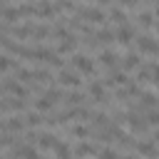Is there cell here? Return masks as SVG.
I'll list each match as a JSON object with an SVG mask.
<instances>
[{"label": "cell", "mask_w": 159, "mask_h": 159, "mask_svg": "<svg viewBox=\"0 0 159 159\" xmlns=\"http://www.w3.org/2000/svg\"><path fill=\"white\" fill-rule=\"evenodd\" d=\"M94 2H97V7H99V5H107L109 0H94Z\"/></svg>", "instance_id": "d6a6232c"}, {"label": "cell", "mask_w": 159, "mask_h": 159, "mask_svg": "<svg viewBox=\"0 0 159 159\" xmlns=\"http://www.w3.org/2000/svg\"><path fill=\"white\" fill-rule=\"evenodd\" d=\"M65 102H67L70 107H82V102H84V94H82V92H70V94L65 97Z\"/></svg>", "instance_id": "cb8c5ba5"}, {"label": "cell", "mask_w": 159, "mask_h": 159, "mask_svg": "<svg viewBox=\"0 0 159 159\" xmlns=\"http://www.w3.org/2000/svg\"><path fill=\"white\" fill-rule=\"evenodd\" d=\"M55 144H57V137H55V134L40 132V139H37V147H40V149H55Z\"/></svg>", "instance_id": "7c38bea8"}, {"label": "cell", "mask_w": 159, "mask_h": 159, "mask_svg": "<svg viewBox=\"0 0 159 159\" xmlns=\"http://www.w3.org/2000/svg\"><path fill=\"white\" fill-rule=\"evenodd\" d=\"M147 122H149V124H154V127H157V124H159V112H157V109H152V112H149V114H147Z\"/></svg>", "instance_id": "4dcf8cb0"}, {"label": "cell", "mask_w": 159, "mask_h": 159, "mask_svg": "<svg viewBox=\"0 0 159 159\" xmlns=\"http://www.w3.org/2000/svg\"><path fill=\"white\" fill-rule=\"evenodd\" d=\"M25 124H27V122H25V117H20V114H17V117H10V119L5 122V129H7V132H22V129H25Z\"/></svg>", "instance_id": "5bb4252c"}, {"label": "cell", "mask_w": 159, "mask_h": 159, "mask_svg": "<svg viewBox=\"0 0 159 159\" xmlns=\"http://www.w3.org/2000/svg\"><path fill=\"white\" fill-rule=\"evenodd\" d=\"M72 67H75L77 72H82V75H92V72H94V62H92L87 55H80V52L72 57Z\"/></svg>", "instance_id": "277c9868"}, {"label": "cell", "mask_w": 159, "mask_h": 159, "mask_svg": "<svg viewBox=\"0 0 159 159\" xmlns=\"http://www.w3.org/2000/svg\"><path fill=\"white\" fill-rule=\"evenodd\" d=\"M55 80H57L60 87H80V84H82L80 75H77V72H70V70H60Z\"/></svg>", "instance_id": "3957f363"}, {"label": "cell", "mask_w": 159, "mask_h": 159, "mask_svg": "<svg viewBox=\"0 0 159 159\" xmlns=\"http://www.w3.org/2000/svg\"><path fill=\"white\" fill-rule=\"evenodd\" d=\"M152 139H154V142H157V144H159V129H157V132H154V137H152Z\"/></svg>", "instance_id": "836d02e7"}, {"label": "cell", "mask_w": 159, "mask_h": 159, "mask_svg": "<svg viewBox=\"0 0 159 159\" xmlns=\"http://www.w3.org/2000/svg\"><path fill=\"white\" fill-rule=\"evenodd\" d=\"M2 129H5V122H2V117H0V132H2Z\"/></svg>", "instance_id": "e575fe53"}, {"label": "cell", "mask_w": 159, "mask_h": 159, "mask_svg": "<svg viewBox=\"0 0 159 159\" xmlns=\"http://www.w3.org/2000/svg\"><path fill=\"white\" fill-rule=\"evenodd\" d=\"M32 77H35V70L17 67V72H15V80H20V82H32Z\"/></svg>", "instance_id": "d4e9b609"}, {"label": "cell", "mask_w": 159, "mask_h": 159, "mask_svg": "<svg viewBox=\"0 0 159 159\" xmlns=\"http://www.w3.org/2000/svg\"><path fill=\"white\" fill-rule=\"evenodd\" d=\"M154 32H157V35H159V22H157V25H154Z\"/></svg>", "instance_id": "d590c367"}, {"label": "cell", "mask_w": 159, "mask_h": 159, "mask_svg": "<svg viewBox=\"0 0 159 159\" xmlns=\"http://www.w3.org/2000/svg\"><path fill=\"white\" fill-rule=\"evenodd\" d=\"M70 134H72V137H77V139H84V137H89V129H87V127H82V124H77V127H72V129H70Z\"/></svg>", "instance_id": "4316f807"}, {"label": "cell", "mask_w": 159, "mask_h": 159, "mask_svg": "<svg viewBox=\"0 0 159 159\" xmlns=\"http://www.w3.org/2000/svg\"><path fill=\"white\" fill-rule=\"evenodd\" d=\"M94 40H97V45H109V42H114V32L112 30H97Z\"/></svg>", "instance_id": "d6986e66"}, {"label": "cell", "mask_w": 159, "mask_h": 159, "mask_svg": "<svg viewBox=\"0 0 159 159\" xmlns=\"http://www.w3.org/2000/svg\"><path fill=\"white\" fill-rule=\"evenodd\" d=\"M127 127H129L132 132H137V134H147L149 122H147L139 112H129V114H127Z\"/></svg>", "instance_id": "7a4b0ae2"}, {"label": "cell", "mask_w": 159, "mask_h": 159, "mask_svg": "<svg viewBox=\"0 0 159 159\" xmlns=\"http://www.w3.org/2000/svg\"><path fill=\"white\" fill-rule=\"evenodd\" d=\"M147 67H149V70H152V82H154V84H157V87H159V65H154V62H149V65H147Z\"/></svg>", "instance_id": "f546056e"}, {"label": "cell", "mask_w": 159, "mask_h": 159, "mask_svg": "<svg viewBox=\"0 0 159 159\" xmlns=\"http://www.w3.org/2000/svg\"><path fill=\"white\" fill-rule=\"evenodd\" d=\"M109 20H112L117 27L127 25V15H124V10H119V7H112V10H109Z\"/></svg>", "instance_id": "ac0fdd59"}, {"label": "cell", "mask_w": 159, "mask_h": 159, "mask_svg": "<svg viewBox=\"0 0 159 159\" xmlns=\"http://www.w3.org/2000/svg\"><path fill=\"white\" fill-rule=\"evenodd\" d=\"M157 159H159V152H157Z\"/></svg>", "instance_id": "f35d334b"}, {"label": "cell", "mask_w": 159, "mask_h": 159, "mask_svg": "<svg viewBox=\"0 0 159 159\" xmlns=\"http://www.w3.org/2000/svg\"><path fill=\"white\" fill-rule=\"evenodd\" d=\"M137 47H139V52H144V55H159V42L152 40L149 35L137 37Z\"/></svg>", "instance_id": "5b68a950"}, {"label": "cell", "mask_w": 159, "mask_h": 159, "mask_svg": "<svg viewBox=\"0 0 159 159\" xmlns=\"http://www.w3.org/2000/svg\"><path fill=\"white\" fill-rule=\"evenodd\" d=\"M57 10H55V5L50 2V0H40L37 2V15H42V17H52Z\"/></svg>", "instance_id": "2e32d148"}, {"label": "cell", "mask_w": 159, "mask_h": 159, "mask_svg": "<svg viewBox=\"0 0 159 159\" xmlns=\"http://www.w3.org/2000/svg\"><path fill=\"white\" fill-rule=\"evenodd\" d=\"M92 127H107V114H104V112L92 114Z\"/></svg>", "instance_id": "f1b7e54d"}, {"label": "cell", "mask_w": 159, "mask_h": 159, "mask_svg": "<svg viewBox=\"0 0 159 159\" xmlns=\"http://www.w3.org/2000/svg\"><path fill=\"white\" fill-rule=\"evenodd\" d=\"M45 112H27L25 114V122H27V127H40V124H45V117H42Z\"/></svg>", "instance_id": "e0dca14e"}, {"label": "cell", "mask_w": 159, "mask_h": 159, "mask_svg": "<svg viewBox=\"0 0 159 159\" xmlns=\"http://www.w3.org/2000/svg\"><path fill=\"white\" fill-rule=\"evenodd\" d=\"M139 67H142V60H139L137 52H129V55L122 60V70H124V72H132V70H139Z\"/></svg>", "instance_id": "9c48e42d"}, {"label": "cell", "mask_w": 159, "mask_h": 159, "mask_svg": "<svg viewBox=\"0 0 159 159\" xmlns=\"http://www.w3.org/2000/svg\"><path fill=\"white\" fill-rule=\"evenodd\" d=\"M2 89H5V92H10L12 97H22V99L30 94V92H27L20 82H15V80H5V82H2Z\"/></svg>", "instance_id": "8992f818"}, {"label": "cell", "mask_w": 159, "mask_h": 159, "mask_svg": "<svg viewBox=\"0 0 159 159\" xmlns=\"http://www.w3.org/2000/svg\"><path fill=\"white\" fill-rule=\"evenodd\" d=\"M157 104H159V99L154 92H142V102H139L142 109H157Z\"/></svg>", "instance_id": "4fadbf2b"}, {"label": "cell", "mask_w": 159, "mask_h": 159, "mask_svg": "<svg viewBox=\"0 0 159 159\" xmlns=\"http://www.w3.org/2000/svg\"><path fill=\"white\" fill-rule=\"evenodd\" d=\"M52 32H50V27H45V25H35L32 27V40H42V37H50Z\"/></svg>", "instance_id": "484cf974"}, {"label": "cell", "mask_w": 159, "mask_h": 159, "mask_svg": "<svg viewBox=\"0 0 159 159\" xmlns=\"http://www.w3.org/2000/svg\"><path fill=\"white\" fill-rule=\"evenodd\" d=\"M119 159H134V157H119Z\"/></svg>", "instance_id": "74e56055"}, {"label": "cell", "mask_w": 159, "mask_h": 159, "mask_svg": "<svg viewBox=\"0 0 159 159\" xmlns=\"http://www.w3.org/2000/svg\"><path fill=\"white\" fill-rule=\"evenodd\" d=\"M154 15H157V17H159V2H157V10H154Z\"/></svg>", "instance_id": "8d00e7d4"}, {"label": "cell", "mask_w": 159, "mask_h": 159, "mask_svg": "<svg viewBox=\"0 0 159 159\" xmlns=\"http://www.w3.org/2000/svg\"><path fill=\"white\" fill-rule=\"evenodd\" d=\"M117 2H119V5H127V7H132V5H137L139 0H117Z\"/></svg>", "instance_id": "1f68e13d"}, {"label": "cell", "mask_w": 159, "mask_h": 159, "mask_svg": "<svg viewBox=\"0 0 159 159\" xmlns=\"http://www.w3.org/2000/svg\"><path fill=\"white\" fill-rule=\"evenodd\" d=\"M75 47H77V40H75V37L70 35V37H67V40H65V42H62V45L57 47V55H67V52H72Z\"/></svg>", "instance_id": "603a6c76"}, {"label": "cell", "mask_w": 159, "mask_h": 159, "mask_svg": "<svg viewBox=\"0 0 159 159\" xmlns=\"http://www.w3.org/2000/svg\"><path fill=\"white\" fill-rule=\"evenodd\" d=\"M137 22H139V25H142L144 30H152V27H154V15H152V12H144V10H142V12L137 15Z\"/></svg>", "instance_id": "ffe728a7"}, {"label": "cell", "mask_w": 159, "mask_h": 159, "mask_svg": "<svg viewBox=\"0 0 159 159\" xmlns=\"http://www.w3.org/2000/svg\"><path fill=\"white\" fill-rule=\"evenodd\" d=\"M129 82V77H127V72L122 70V72H117V70H112L109 72V77L104 80V87H119V84H127Z\"/></svg>", "instance_id": "52a82bcc"}, {"label": "cell", "mask_w": 159, "mask_h": 159, "mask_svg": "<svg viewBox=\"0 0 159 159\" xmlns=\"http://www.w3.org/2000/svg\"><path fill=\"white\" fill-rule=\"evenodd\" d=\"M94 154H97V149H94L92 144H87V142H82V144L75 147V157H80V159H84V157H94Z\"/></svg>", "instance_id": "9a60e30c"}, {"label": "cell", "mask_w": 159, "mask_h": 159, "mask_svg": "<svg viewBox=\"0 0 159 159\" xmlns=\"http://www.w3.org/2000/svg\"><path fill=\"white\" fill-rule=\"evenodd\" d=\"M137 152L142 154V157H149V159H154L157 157V142L154 139H149V142H142V144H137Z\"/></svg>", "instance_id": "30bf717a"}, {"label": "cell", "mask_w": 159, "mask_h": 159, "mask_svg": "<svg viewBox=\"0 0 159 159\" xmlns=\"http://www.w3.org/2000/svg\"><path fill=\"white\" fill-rule=\"evenodd\" d=\"M99 62H102L104 67H109V70H117L119 57H117L114 52H109V50H102V52H99Z\"/></svg>", "instance_id": "8fae6325"}, {"label": "cell", "mask_w": 159, "mask_h": 159, "mask_svg": "<svg viewBox=\"0 0 159 159\" xmlns=\"http://www.w3.org/2000/svg\"><path fill=\"white\" fill-rule=\"evenodd\" d=\"M97 159H119V152L117 149H102V152H97Z\"/></svg>", "instance_id": "83f0119b"}, {"label": "cell", "mask_w": 159, "mask_h": 159, "mask_svg": "<svg viewBox=\"0 0 159 159\" xmlns=\"http://www.w3.org/2000/svg\"><path fill=\"white\" fill-rule=\"evenodd\" d=\"M132 37H134V30H132V27H127V25H122V27L114 32V42H119V45H129V42H132Z\"/></svg>", "instance_id": "ba28073f"}, {"label": "cell", "mask_w": 159, "mask_h": 159, "mask_svg": "<svg viewBox=\"0 0 159 159\" xmlns=\"http://www.w3.org/2000/svg\"><path fill=\"white\" fill-rule=\"evenodd\" d=\"M55 157L57 159H72V152H70V147L65 142H57L55 144Z\"/></svg>", "instance_id": "44dd1931"}, {"label": "cell", "mask_w": 159, "mask_h": 159, "mask_svg": "<svg viewBox=\"0 0 159 159\" xmlns=\"http://www.w3.org/2000/svg\"><path fill=\"white\" fill-rule=\"evenodd\" d=\"M22 15H20V10L17 7H10V10H2V20L7 22V25H12V22H17Z\"/></svg>", "instance_id": "7402d4cb"}, {"label": "cell", "mask_w": 159, "mask_h": 159, "mask_svg": "<svg viewBox=\"0 0 159 159\" xmlns=\"http://www.w3.org/2000/svg\"><path fill=\"white\" fill-rule=\"evenodd\" d=\"M75 15H77L80 20L92 22V25H102V22H107V15H104L99 7H80V10H75Z\"/></svg>", "instance_id": "6da1fadb"}]
</instances>
